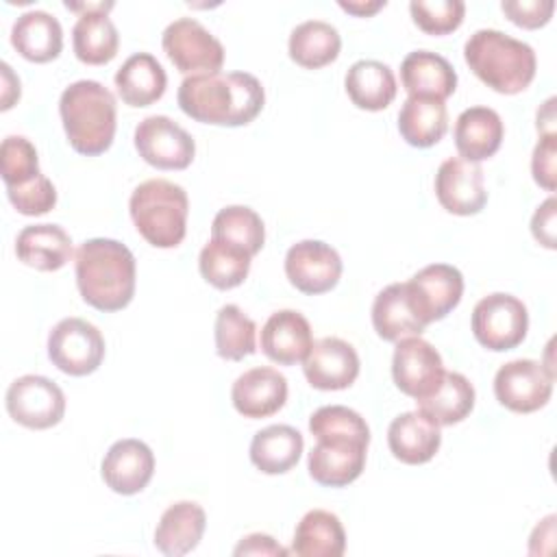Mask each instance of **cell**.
I'll use <instances>...</instances> for the list:
<instances>
[{
  "mask_svg": "<svg viewBox=\"0 0 557 557\" xmlns=\"http://www.w3.org/2000/svg\"><path fill=\"white\" fill-rule=\"evenodd\" d=\"M185 115L202 124L244 126L250 124L265 104V91L257 76L248 72H211L187 76L176 94Z\"/></svg>",
  "mask_w": 557,
  "mask_h": 557,
  "instance_id": "cell-1",
  "label": "cell"
},
{
  "mask_svg": "<svg viewBox=\"0 0 557 557\" xmlns=\"http://www.w3.org/2000/svg\"><path fill=\"white\" fill-rule=\"evenodd\" d=\"M74 270L83 300L98 311H120L135 296V257L117 239L83 242L76 250Z\"/></svg>",
  "mask_w": 557,
  "mask_h": 557,
  "instance_id": "cell-2",
  "label": "cell"
},
{
  "mask_svg": "<svg viewBox=\"0 0 557 557\" xmlns=\"http://www.w3.org/2000/svg\"><path fill=\"white\" fill-rule=\"evenodd\" d=\"M463 59L479 81L507 96L524 91L535 78L537 67L529 44L496 28L474 30L463 46Z\"/></svg>",
  "mask_w": 557,
  "mask_h": 557,
  "instance_id": "cell-3",
  "label": "cell"
},
{
  "mask_svg": "<svg viewBox=\"0 0 557 557\" xmlns=\"http://www.w3.org/2000/svg\"><path fill=\"white\" fill-rule=\"evenodd\" d=\"M59 113L70 146L85 157H98L115 137V96L98 81H76L59 98Z\"/></svg>",
  "mask_w": 557,
  "mask_h": 557,
  "instance_id": "cell-4",
  "label": "cell"
},
{
  "mask_svg": "<svg viewBox=\"0 0 557 557\" xmlns=\"http://www.w3.org/2000/svg\"><path fill=\"white\" fill-rule=\"evenodd\" d=\"M128 211L139 235L154 248H176L187 231V191L165 178L139 183L128 200Z\"/></svg>",
  "mask_w": 557,
  "mask_h": 557,
  "instance_id": "cell-5",
  "label": "cell"
},
{
  "mask_svg": "<svg viewBox=\"0 0 557 557\" xmlns=\"http://www.w3.org/2000/svg\"><path fill=\"white\" fill-rule=\"evenodd\" d=\"M527 307L511 294H487L472 309V333L487 350L503 352L516 348L527 337Z\"/></svg>",
  "mask_w": 557,
  "mask_h": 557,
  "instance_id": "cell-6",
  "label": "cell"
},
{
  "mask_svg": "<svg viewBox=\"0 0 557 557\" xmlns=\"http://www.w3.org/2000/svg\"><path fill=\"white\" fill-rule=\"evenodd\" d=\"M48 357L70 376L91 374L104 359V337L83 318H63L48 335Z\"/></svg>",
  "mask_w": 557,
  "mask_h": 557,
  "instance_id": "cell-7",
  "label": "cell"
},
{
  "mask_svg": "<svg viewBox=\"0 0 557 557\" xmlns=\"http://www.w3.org/2000/svg\"><path fill=\"white\" fill-rule=\"evenodd\" d=\"M161 46L174 67L183 74L220 72L224 63L222 44L194 17H178L168 24Z\"/></svg>",
  "mask_w": 557,
  "mask_h": 557,
  "instance_id": "cell-8",
  "label": "cell"
},
{
  "mask_svg": "<svg viewBox=\"0 0 557 557\" xmlns=\"http://www.w3.org/2000/svg\"><path fill=\"white\" fill-rule=\"evenodd\" d=\"M368 444L370 440L357 435H318L307 459L311 479L324 487H344L352 483L363 472Z\"/></svg>",
  "mask_w": 557,
  "mask_h": 557,
  "instance_id": "cell-9",
  "label": "cell"
},
{
  "mask_svg": "<svg viewBox=\"0 0 557 557\" xmlns=\"http://www.w3.org/2000/svg\"><path fill=\"white\" fill-rule=\"evenodd\" d=\"M7 411L26 429H50L65 413V394L48 376L24 374L7 389Z\"/></svg>",
  "mask_w": 557,
  "mask_h": 557,
  "instance_id": "cell-10",
  "label": "cell"
},
{
  "mask_svg": "<svg viewBox=\"0 0 557 557\" xmlns=\"http://www.w3.org/2000/svg\"><path fill=\"white\" fill-rule=\"evenodd\" d=\"M555 374L542 361L513 359L498 368L494 376L496 400L516 413H533L542 409L553 394Z\"/></svg>",
  "mask_w": 557,
  "mask_h": 557,
  "instance_id": "cell-11",
  "label": "cell"
},
{
  "mask_svg": "<svg viewBox=\"0 0 557 557\" xmlns=\"http://www.w3.org/2000/svg\"><path fill=\"white\" fill-rule=\"evenodd\" d=\"M139 157L159 170H185L194 161V137L168 115H148L135 128Z\"/></svg>",
  "mask_w": 557,
  "mask_h": 557,
  "instance_id": "cell-12",
  "label": "cell"
},
{
  "mask_svg": "<svg viewBox=\"0 0 557 557\" xmlns=\"http://www.w3.org/2000/svg\"><path fill=\"white\" fill-rule=\"evenodd\" d=\"M442 355L420 335L403 337L396 342L392 357V376L396 387L420 400L431 396L444 379Z\"/></svg>",
  "mask_w": 557,
  "mask_h": 557,
  "instance_id": "cell-13",
  "label": "cell"
},
{
  "mask_svg": "<svg viewBox=\"0 0 557 557\" xmlns=\"http://www.w3.org/2000/svg\"><path fill=\"white\" fill-rule=\"evenodd\" d=\"M285 274L289 283L309 296L331 292L342 276V257L320 239H302L285 255Z\"/></svg>",
  "mask_w": 557,
  "mask_h": 557,
  "instance_id": "cell-14",
  "label": "cell"
},
{
  "mask_svg": "<svg viewBox=\"0 0 557 557\" xmlns=\"http://www.w3.org/2000/svg\"><path fill=\"white\" fill-rule=\"evenodd\" d=\"M435 196L455 215H474L487 202L483 170L461 157L446 159L435 174Z\"/></svg>",
  "mask_w": 557,
  "mask_h": 557,
  "instance_id": "cell-15",
  "label": "cell"
},
{
  "mask_svg": "<svg viewBox=\"0 0 557 557\" xmlns=\"http://www.w3.org/2000/svg\"><path fill=\"white\" fill-rule=\"evenodd\" d=\"M302 372L315 389H346L359 374V355L342 337H322L311 344L302 359Z\"/></svg>",
  "mask_w": 557,
  "mask_h": 557,
  "instance_id": "cell-16",
  "label": "cell"
},
{
  "mask_svg": "<svg viewBox=\"0 0 557 557\" xmlns=\"http://www.w3.org/2000/svg\"><path fill=\"white\" fill-rule=\"evenodd\" d=\"M154 472V455L150 446L141 440L126 437L117 440L111 444L107 450L102 463H100V474L104 483L122 496H131L141 492Z\"/></svg>",
  "mask_w": 557,
  "mask_h": 557,
  "instance_id": "cell-17",
  "label": "cell"
},
{
  "mask_svg": "<svg viewBox=\"0 0 557 557\" xmlns=\"http://www.w3.org/2000/svg\"><path fill=\"white\" fill-rule=\"evenodd\" d=\"M407 285L429 324L446 318L459 305L463 294V276L448 263L424 265L407 281Z\"/></svg>",
  "mask_w": 557,
  "mask_h": 557,
  "instance_id": "cell-18",
  "label": "cell"
},
{
  "mask_svg": "<svg viewBox=\"0 0 557 557\" xmlns=\"http://www.w3.org/2000/svg\"><path fill=\"white\" fill-rule=\"evenodd\" d=\"M231 400L244 418L274 416L287 400V379L270 366L250 368L235 379Z\"/></svg>",
  "mask_w": 557,
  "mask_h": 557,
  "instance_id": "cell-19",
  "label": "cell"
},
{
  "mask_svg": "<svg viewBox=\"0 0 557 557\" xmlns=\"http://www.w3.org/2000/svg\"><path fill=\"white\" fill-rule=\"evenodd\" d=\"M372 326L385 342L420 335L429 322L420 313L407 281L383 287L372 302Z\"/></svg>",
  "mask_w": 557,
  "mask_h": 557,
  "instance_id": "cell-20",
  "label": "cell"
},
{
  "mask_svg": "<svg viewBox=\"0 0 557 557\" xmlns=\"http://www.w3.org/2000/svg\"><path fill=\"white\" fill-rule=\"evenodd\" d=\"M311 344V324L294 309L274 311L261 329V350L278 366H294L302 361Z\"/></svg>",
  "mask_w": 557,
  "mask_h": 557,
  "instance_id": "cell-21",
  "label": "cell"
},
{
  "mask_svg": "<svg viewBox=\"0 0 557 557\" xmlns=\"http://www.w3.org/2000/svg\"><path fill=\"white\" fill-rule=\"evenodd\" d=\"M440 426L422 416L418 409L396 416L387 429V446L392 455L409 466L431 461L440 450Z\"/></svg>",
  "mask_w": 557,
  "mask_h": 557,
  "instance_id": "cell-22",
  "label": "cell"
},
{
  "mask_svg": "<svg viewBox=\"0 0 557 557\" xmlns=\"http://www.w3.org/2000/svg\"><path fill=\"white\" fill-rule=\"evenodd\" d=\"M400 81L409 96L446 100L457 89L455 67L437 52L413 50L400 63Z\"/></svg>",
  "mask_w": 557,
  "mask_h": 557,
  "instance_id": "cell-23",
  "label": "cell"
},
{
  "mask_svg": "<svg viewBox=\"0 0 557 557\" xmlns=\"http://www.w3.org/2000/svg\"><path fill=\"white\" fill-rule=\"evenodd\" d=\"M205 527V509L194 500H178L161 513L154 529V546L168 557L187 555L202 540Z\"/></svg>",
  "mask_w": 557,
  "mask_h": 557,
  "instance_id": "cell-24",
  "label": "cell"
},
{
  "mask_svg": "<svg viewBox=\"0 0 557 557\" xmlns=\"http://www.w3.org/2000/svg\"><path fill=\"white\" fill-rule=\"evenodd\" d=\"M505 126L490 107H470L455 122V146L461 159L479 163L496 154L503 144Z\"/></svg>",
  "mask_w": 557,
  "mask_h": 557,
  "instance_id": "cell-25",
  "label": "cell"
},
{
  "mask_svg": "<svg viewBox=\"0 0 557 557\" xmlns=\"http://www.w3.org/2000/svg\"><path fill=\"white\" fill-rule=\"evenodd\" d=\"M72 239L59 224H30L17 233L15 255L22 263L54 272L72 259Z\"/></svg>",
  "mask_w": 557,
  "mask_h": 557,
  "instance_id": "cell-26",
  "label": "cell"
},
{
  "mask_svg": "<svg viewBox=\"0 0 557 557\" xmlns=\"http://www.w3.org/2000/svg\"><path fill=\"white\" fill-rule=\"evenodd\" d=\"M13 48L33 63H48L61 54L63 30L54 15L48 11H26L11 28Z\"/></svg>",
  "mask_w": 557,
  "mask_h": 557,
  "instance_id": "cell-27",
  "label": "cell"
},
{
  "mask_svg": "<svg viewBox=\"0 0 557 557\" xmlns=\"http://www.w3.org/2000/svg\"><path fill=\"white\" fill-rule=\"evenodd\" d=\"M115 87L128 107H148L165 94L168 76L150 52H135L115 72Z\"/></svg>",
  "mask_w": 557,
  "mask_h": 557,
  "instance_id": "cell-28",
  "label": "cell"
},
{
  "mask_svg": "<svg viewBox=\"0 0 557 557\" xmlns=\"http://www.w3.org/2000/svg\"><path fill=\"white\" fill-rule=\"evenodd\" d=\"M344 87L352 104L366 111L387 109L398 91L392 67L374 59L355 61L346 72Z\"/></svg>",
  "mask_w": 557,
  "mask_h": 557,
  "instance_id": "cell-29",
  "label": "cell"
},
{
  "mask_svg": "<svg viewBox=\"0 0 557 557\" xmlns=\"http://www.w3.org/2000/svg\"><path fill=\"white\" fill-rule=\"evenodd\" d=\"M302 435L289 424H270L255 433L250 442V461L263 474L289 472L302 455Z\"/></svg>",
  "mask_w": 557,
  "mask_h": 557,
  "instance_id": "cell-30",
  "label": "cell"
},
{
  "mask_svg": "<svg viewBox=\"0 0 557 557\" xmlns=\"http://www.w3.org/2000/svg\"><path fill=\"white\" fill-rule=\"evenodd\" d=\"M346 533L339 518L326 509L307 511L296 524L292 553L298 557H342Z\"/></svg>",
  "mask_w": 557,
  "mask_h": 557,
  "instance_id": "cell-31",
  "label": "cell"
},
{
  "mask_svg": "<svg viewBox=\"0 0 557 557\" xmlns=\"http://www.w3.org/2000/svg\"><path fill=\"white\" fill-rule=\"evenodd\" d=\"M448 128V111L442 100L409 96L398 113V133L413 148L437 144Z\"/></svg>",
  "mask_w": 557,
  "mask_h": 557,
  "instance_id": "cell-32",
  "label": "cell"
},
{
  "mask_svg": "<svg viewBox=\"0 0 557 557\" xmlns=\"http://www.w3.org/2000/svg\"><path fill=\"white\" fill-rule=\"evenodd\" d=\"M289 59L307 70H318L333 63L342 50L337 28L324 20H307L289 35Z\"/></svg>",
  "mask_w": 557,
  "mask_h": 557,
  "instance_id": "cell-33",
  "label": "cell"
},
{
  "mask_svg": "<svg viewBox=\"0 0 557 557\" xmlns=\"http://www.w3.org/2000/svg\"><path fill=\"white\" fill-rule=\"evenodd\" d=\"M72 46L78 61L87 65H104L117 54L120 35L104 11H91L78 15L72 28Z\"/></svg>",
  "mask_w": 557,
  "mask_h": 557,
  "instance_id": "cell-34",
  "label": "cell"
},
{
  "mask_svg": "<svg viewBox=\"0 0 557 557\" xmlns=\"http://www.w3.org/2000/svg\"><path fill=\"white\" fill-rule=\"evenodd\" d=\"M418 411L437 426H450L461 422L474 407V387L461 372H444L440 387L416 400Z\"/></svg>",
  "mask_w": 557,
  "mask_h": 557,
  "instance_id": "cell-35",
  "label": "cell"
},
{
  "mask_svg": "<svg viewBox=\"0 0 557 557\" xmlns=\"http://www.w3.org/2000/svg\"><path fill=\"white\" fill-rule=\"evenodd\" d=\"M250 259L252 255H248L244 248L211 237L200 250L198 268L209 285L218 289H233L248 276Z\"/></svg>",
  "mask_w": 557,
  "mask_h": 557,
  "instance_id": "cell-36",
  "label": "cell"
},
{
  "mask_svg": "<svg viewBox=\"0 0 557 557\" xmlns=\"http://www.w3.org/2000/svg\"><path fill=\"white\" fill-rule=\"evenodd\" d=\"M211 237L239 246L255 257L263 248L265 226L255 209L244 205H231L215 213L211 222Z\"/></svg>",
  "mask_w": 557,
  "mask_h": 557,
  "instance_id": "cell-37",
  "label": "cell"
},
{
  "mask_svg": "<svg viewBox=\"0 0 557 557\" xmlns=\"http://www.w3.org/2000/svg\"><path fill=\"white\" fill-rule=\"evenodd\" d=\"M213 335L215 352L226 361H242L257 350V324L237 305L218 311Z\"/></svg>",
  "mask_w": 557,
  "mask_h": 557,
  "instance_id": "cell-38",
  "label": "cell"
},
{
  "mask_svg": "<svg viewBox=\"0 0 557 557\" xmlns=\"http://www.w3.org/2000/svg\"><path fill=\"white\" fill-rule=\"evenodd\" d=\"M0 174L7 187H20L35 181L39 172V157L30 139L24 135H9L0 146Z\"/></svg>",
  "mask_w": 557,
  "mask_h": 557,
  "instance_id": "cell-39",
  "label": "cell"
},
{
  "mask_svg": "<svg viewBox=\"0 0 557 557\" xmlns=\"http://www.w3.org/2000/svg\"><path fill=\"white\" fill-rule=\"evenodd\" d=\"M409 11L416 26L426 35H448L461 26L466 4L461 0H413Z\"/></svg>",
  "mask_w": 557,
  "mask_h": 557,
  "instance_id": "cell-40",
  "label": "cell"
},
{
  "mask_svg": "<svg viewBox=\"0 0 557 557\" xmlns=\"http://www.w3.org/2000/svg\"><path fill=\"white\" fill-rule=\"evenodd\" d=\"M7 196L22 215H44L57 205V189L52 181L44 174L26 185L7 187Z\"/></svg>",
  "mask_w": 557,
  "mask_h": 557,
  "instance_id": "cell-41",
  "label": "cell"
},
{
  "mask_svg": "<svg viewBox=\"0 0 557 557\" xmlns=\"http://www.w3.org/2000/svg\"><path fill=\"white\" fill-rule=\"evenodd\" d=\"M503 13L522 28H540L548 24L555 11L553 0H503Z\"/></svg>",
  "mask_w": 557,
  "mask_h": 557,
  "instance_id": "cell-42",
  "label": "cell"
},
{
  "mask_svg": "<svg viewBox=\"0 0 557 557\" xmlns=\"http://www.w3.org/2000/svg\"><path fill=\"white\" fill-rule=\"evenodd\" d=\"M555 157H557V135H542L537 146L533 148V157H531V172H533V181L553 191L555 189Z\"/></svg>",
  "mask_w": 557,
  "mask_h": 557,
  "instance_id": "cell-43",
  "label": "cell"
},
{
  "mask_svg": "<svg viewBox=\"0 0 557 557\" xmlns=\"http://www.w3.org/2000/svg\"><path fill=\"white\" fill-rule=\"evenodd\" d=\"M555 211H557V200L555 196L546 198L533 213L531 218V233L533 237L544 246L555 250Z\"/></svg>",
  "mask_w": 557,
  "mask_h": 557,
  "instance_id": "cell-44",
  "label": "cell"
},
{
  "mask_svg": "<svg viewBox=\"0 0 557 557\" xmlns=\"http://www.w3.org/2000/svg\"><path fill=\"white\" fill-rule=\"evenodd\" d=\"M235 555H276V557H285L289 550L283 548L281 544L274 542L272 535L265 533H250L246 535L233 550Z\"/></svg>",
  "mask_w": 557,
  "mask_h": 557,
  "instance_id": "cell-45",
  "label": "cell"
},
{
  "mask_svg": "<svg viewBox=\"0 0 557 557\" xmlns=\"http://www.w3.org/2000/svg\"><path fill=\"white\" fill-rule=\"evenodd\" d=\"M2 111H7L15 100H20V78L11 72L9 63H2Z\"/></svg>",
  "mask_w": 557,
  "mask_h": 557,
  "instance_id": "cell-46",
  "label": "cell"
},
{
  "mask_svg": "<svg viewBox=\"0 0 557 557\" xmlns=\"http://www.w3.org/2000/svg\"><path fill=\"white\" fill-rule=\"evenodd\" d=\"M387 2L385 0H374V2H344L339 0V9H344L346 13H352L357 17H370L376 11H381Z\"/></svg>",
  "mask_w": 557,
  "mask_h": 557,
  "instance_id": "cell-47",
  "label": "cell"
},
{
  "mask_svg": "<svg viewBox=\"0 0 557 557\" xmlns=\"http://www.w3.org/2000/svg\"><path fill=\"white\" fill-rule=\"evenodd\" d=\"M537 131L540 135L555 133V98H548L537 111Z\"/></svg>",
  "mask_w": 557,
  "mask_h": 557,
  "instance_id": "cell-48",
  "label": "cell"
},
{
  "mask_svg": "<svg viewBox=\"0 0 557 557\" xmlns=\"http://www.w3.org/2000/svg\"><path fill=\"white\" fill-rule=\"evenodd\" d=\"M65 7L70 9V11H81V15L83 13H91V11H111L113 9V2H65Z\"/></svg>",
  "mask_w": 557,
  "mask_h": 557,
  "instance_id": "cell-49",
  "label": "cell"
}]
</instances>
